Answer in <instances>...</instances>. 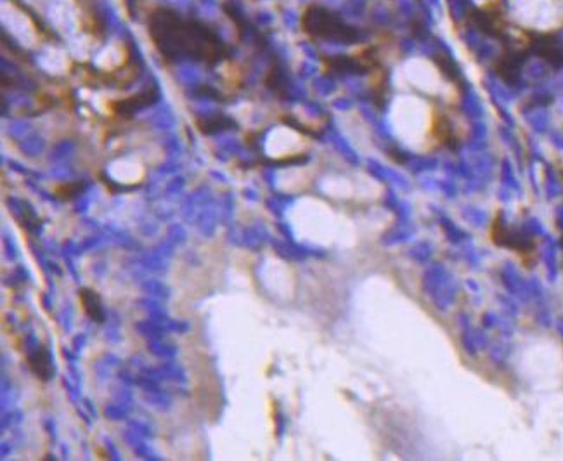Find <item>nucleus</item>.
<instances>
[{"label": "nucleus", "mask_w": 563, "mask_h": 461, "mask_svg": "<svg viewBox=\"0 0 563 461\" xmlns=\"http://www.w3.org/2000/svg\"><path fill=\"white\" fill-rule=\"evenodd\" d=\"M82 189H83V186L78 184V182H66V184L58 186V188L54 189V193H56V196L61 198V200H73V198L77 196Z\"/></svg>", "instance_id": "39448f33"}, {"label": "nucleus", "mask_w": 563, "mask_h": 461, "mask_svg": "<svg viewBox=\"0 0 563 461\" xmlns=\"http://www.w3.org/2000/svg\"><path fill=\"white\" fill-rule=\"evenodd\" d=\"M80 304H82L83 312H85V316L89 319L95 321V323H105V307H102L101 295L95 290H80Z\"/></svg>", "instance_id": "7ed1b4c3"}, {"label": "nucleus", "mask_w": 563, "mask_h": 461, "mask_svg": "<svg viewBox=\"0 0 563 461\" xmlns=\"http://www.w3.org/2000/svg\"><path fill=\"white\" fill-rule=\"evenodd\" d=\"M149 31L163 55L186 53L214 63L221 54V43L211 31L199 25L184 23L170 11L159 9L154 13L149 21Z\"/></svg>", "instance_id": "f257e3e1"}, {"label": "nucleus", "mask_w": 563, "mask_h": 461, "mask_svg": "<svg viewBox=\"0 0 563 461\" xmlns=\"http://www.w3.org/2000/svg\"><path fill=\"white\" fill-rule=\"evenodd\" d=\"M28 368L38 380L49 381L53 378V364H51V354L47 347H40L28 357Z\"/></svg>", "instance_id": "20e7f679"}, {"label": "nucleus", "mask_w": 563, "mask_h": 461, "mask_svg": "<svg viewBox=\"0 0 563 461\" xmlns=\"http://www.w3.org/2000/svg\"><path fill=\"white\" fill-rule=\"evenodd\" d=\"M406 71L413 80L419 82V85L430 94H449V83H446L441 70L433 65L430 59L418 58L411 59L406 65Z\"/></svg>", "instance_id": "f03ea898"}]
</instances>
